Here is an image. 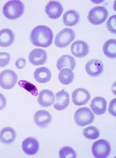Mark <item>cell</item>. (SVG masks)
Wrapping results in <instances>:
<instances>
[{
  "mask_svg": "<svg viewBox=\"0 0 116 158\" xmlns=\"http://www.w3.org/2000/svg\"><path fill=\"white\" fill-rule=\"evenodd\" d=\"M29 62L34 65L38 66L44 65L47 59V52L40 48H35L31 52L29 55Z\"/></svg>",
  "mask_w": 116,
  "mask_h": 158,
  "instance_id": "obj_12",
  "label": "cell"
},
{
  "mask_svg": "<svg viewBox=\"0 0 116 158\" xmlns=\"http://www.w3.org/2000/svg\"><path fill=\"white\" fill-rule=\"evenodd\" d=\"M59 81L64 85H68L71 84L75 78L73 71L69 69H63L59 74Z\"/></svg>",
  "mask_w": 116,
  "mask_h": 158,
  "instance_id": "obj_23",
  "label": "cell"
},
{
  "mask_svg": "<svg viewBox=\"0 0 116 158\" xmlns=\"http://www.w3.org/2000/svg\"><path fill=\"white\" fill-rule=\"evenodd\" d=\"M14 40L15 35L12 30L2 29L0 31V47H9L12 45Z\"/></svg>",
  "mask_w": 116,
  "mask_h": 158,
  "instance_id": "obj_18",
  "label": "cell"
},
{
  "mask_svg": "<svg viewBox=\"0 0 116 158\" xmlns=\"http://www.w3.org/2000/svg\"><path fill=\"white\" fill-rule=\"evenodd\" d=\"M111 151L110 142L105 139L95 142L92 147V152L95 158H105L109 156Z\"/></svg>",
  "mask_w": 116,
  "mask_h": 158,
  "instance_id": "obj_5",
  "label": "cell"
},
{
  "mask_svg": "<svg viewBox=\"0 0 116 158\" xmlns=\"http://www.w3.org/2000/svg\"><path fill=\"white\" fill-rule=\"evenodd\" d=\"M94 118L93 114L86 107L78 109L75 112L74 115L75 122L80 127H85L92 123Z\"/></svg>",
  "mask_w": 116,
  "mask_h": 158,
  "instance_id": "obj_4",
  "label": "cell"
},
{
  "mask_svg": "<svg viewBox=\"0 0 116 158\" xmlns=\"http://www.w3.org/2000/svg\"><path fill=\"white\" fill-rule=\"evenodd\" d=\"M22 150L28 155H34L39 150V143L34 137H28L22 142Z\"/></svg>",
  "mask_w": 116,
  "mask_h": 158,
  "instance_id": "obj_14",
  "label": "cell"
},
{
  "mask_svg": "<svg viewBox=\"0 0 116 158\" xmlns=\"http://www.w3.org/2000/svg\"><path fill=\"white\" fill-rule=\"evenodd\" d=\"M31 43L37 47L47 48L53 40V33L49 27L40 25L34 27L30 35Z\"/></svg>",
  "mask_w": 116,
  "mask_h": 158,
  "instance_id": "obj_1",
  "label": "cell"
},
{
  "mask_svg": "<svg viewBox=\"0 0 116 158\" xmlns=\"http://www.w3.org/2000/svg\"><path fill=\"white\" fill-rule=\"evenodd\" d=\"M27 64V62H26V60L25 59L23 58V57H19L17 59L16 62H15V65H16V67L18 69H20V70H22L23 69L25 68V65Z\"/></svg>",
  "mask_w": 116,
  "mask_h": 158,
  "instance_id": "obj_30",
  "label": "cell"
},
{
  "mask_svg": "<svg viewBox=\"0 0 116 158\" xmlns=\"http://www.w3.org/2000/svg\"><path fill=\"white\" fill-rule=\"evenodd\" d=\"M106 26H107V29L108 30L111 32L113 34H116V15H113L111 16L107 23H106Z\"/></svg>",
  "mask_w": 116,
  "mask_h": 158,
  "instance_id": "obj_28",
  "label": "cell"
},
{
  "mask_svg": "<svg viewBox=\"0 0 116 158\" xmlns=\"http://www.w3.org/2000/svg\"><path fill=\"white\" fill-rule=\"evenodd\" d=\"M107 107V102L106 100L102 97H96L91 102L90 108L93 112L97 115H101L105 113Z\"/></svg>",
  "mask_w": 116,
  "mask_h": 158,
  "instance_id": "obj_16",
  "label": "cell"
},
{
  "mask_svg": "<svg viewBox=\"0 0 116 158\" xmlns=\"http://www.w3.org/2000/svg\"><path fill=\"white\" fill-rule=\"evenodd\" d=\"M84 136L88 139L94 140L99 137L100 131L99 130L93 126H90L85 128L83 131Z\"/></svg>",
  "mask_w": 116,
  "mask_h": 158,
  "instance_id": "obj_25",
  "label": "cell"
},
{
  "mask_svg": "<svg viewBox=\"0 0 116 158\" xmlns=\"http://www.w3.org/2000/svg\"><path fill=\"white\" fill-rule=\"evenodd\" d=\"M17 81V75L11 70H5L0 73V86L3 89H12Z\"/></svg>",
  "mask_w": 116,
  "mask_h": 158,
  "instance_id": "obj_7",
  "label": "cell"
},
{
  "mask_svg": "<svg viewBox=\"0 0 116 158\" xmlns=\"http://www.w3.org/2000/svg\"><path fill=\"white\" fill-rule=\"evenodd\" d=\"M116 98L113 99V100L111 101L110 104L109 106V112L110 113L116 117Z\"/></svg>",
  "mask_w": 116,
  "mask_h": 158,
  "instance_id": "obj_31",
  "label": "cell"
},
{
  "mask_svg": "<svg viewBox=\"0 0 116 158\" xmlns=\"http://www.w3.org/2000/svg\"><path fill=\"white\" fill-rule=\"evenodd\" d=\"M10 56L9 53L0 52V67H4L9 65Z\"/></svg>",
  "mask_w": 116,
  "mask_h": 158,
  "instance_id": "obj_29",
  "label": "cell"
},
{
  "mask_svg": "<svg viewBox=\"0 0 116 158\" xmlns=\"http://www.w3.org/2000/svg\"><path fill=\"white\" fill-rule=\"evenodd\" d=\"M6 99L5 97L0 93V110H2L6 105Z\"/></svg>",
  "mask_w": 116,
  "mask_h": 158,
  "instance_id": "obj_32",
  "label": "cell"
},
{
  "mask_svg": "<svg viewBox=\"0 0 116 158\" xmlns=\"http://www.w3.org/2000/svg\"><path fill=\"white\" fill-rule=\"evenodd\" d=\"M37 102L39 105L48 107L54 104L55 101V97L53 92L48 89L42 90L38 95Z\"/></svg>",
  "mask_w": 116,
  "mask_h": 158,
  "instance_id": "obj_15",
  "label": "cell"
},
{
  "mask_svg": "<svg viewBox=\"0 0 116 158\" xmlns=\"http://www.w3.org/2000/svg\"><path fill=\"white\" fill-rule=\"evenodd\" d=\"M75 38V33L72 29L65 28L56 35L55 44L59 48H65L70 44Z\"/></svg>",
  "mask_w": 116,
  "mask_h": 158,
  "instance_id": "obj_6",
  "label": "cell"
},
{
  "mask_svg": "<svg viewBox=\"0 0 116 158\" xmlns=\"http://www.w3.org/2000/svg\"><path fill=\"white\" fill-rule=\"evenodd\" d=\"M71 52L73 56L78 58L86 56L89 52V47L83 40H77L71 45Z\"/></svg>",
  "mask_w": 116,
  "mask_h": 158,
  "instance_id": "obj_13",
  "label": "cell"
},
{
  "mask_svg": "<svg viewBox=\"0 0 116 158\" xmlns=\"http://www.w3.org/2000/svg\"><path fill=\"white\" fill-rule=\"evenodd\" d=\"M45 12L49 18L52 19H58L63 12V7L59 2L51 1L47 3L45 7Z\"/></svg>",
  "mask_w": 116,
  "mask_h": 158,
  "instance_id": "obj_11",
  "label": "cell"
},
{
  "mask_svg": "<svg viewBox=\"0 0 116 158\" xmlns=\"http://www.w3.org/2000/svg\"><path fill=\"white\" fill-rule=\"evenodd\" d=\"M59 156L60 158H75L77 157L75 150L72 148L68 146L64 147L59 150Z\"/></svg>",
  "mask_w": 116,
  "mask_h": 158,
  "instance_id": "obj_27",
  "label": "cell"
},
{
  "mask_svg": "<svg viewBox=\"0 0 116 158\" xmlns=\"http://www.w3.org/2000/svg\"><path fill=\"white\" fill-rule=\"evenodd\" d=\"M72 99L75 105H85L89 102L90 99V94L86 89L78 88L75 89L72 93Z\"/></svg>",
  "mask_w": 116,
  "mask_h": 158,
  "instance_id": "obj_8",
  "label": "cell"
},
{
  "mask_svg": "<svg viewBox=\"0 0 116 158\" xmlns=\"http://www.w3.org/2000/svg\"><path fill=\"white\" fill-rule=\"evenodd\" d=\"M105 55L111 59L116 58V41L115 39H110L107 40L103 47Z\"/></svg>",
  "mask_w": 116,
  "mask_h": 158,
  "instance_id": "obj_24",
  "label": "cell"
},
{
  "mask_svg": "<svg viewBox=\"0 0 116 158\" xmlns=\"http://www.w3.org/2000/svg\"><path fill=\"white\" fill-rule=\"evenodd\" d=\"M75 66L76 62L75 58L67 54L60 56L56 63V67L59 70H61L64 67H68L72 70L75 69Z\"/></svg>",
  "mask_w": 116,
  "mask_h": 158,
  "instance_id": "obj_21",
  "label": "cell"
},
{
  "mask_svg": "<svg viewBox=\"0 0 116 158\" xmlns=\"http://www.w3.org/2000/svg\"><path fill=\"white\" fill-rule=\"evenodd\" d=\"M25 6L19 0L7 1L4 6L2 12L4 15L8 19L15 20L20 17L24 12Z\"/></svg>",
  "mask_w": 116,
  "mask_h": 158,
  "instance_id": "obj_2",
  "label": "cell"
},
{
  "mask_svg": "<svg viewBox=\"0 0 116 158\" xmlns=\"http://www.w3.org/2000/svg\"><path fill=\"white\" fill-rule=\"evenodd\" d=\"M52 117L50 113L45 110H40L35 112L34 121L35 125L40 128H47L51 123Z\"/></svg>",
  "mask_w": 116,
  "mask_h": 158,
  "instance_id": "obj_10",
  "label": "cell"
},
{
  "mask_svg": "<svg viewBox=\"0 0 116 158\" xmlns=\"http://www.w3.org/2000/svg\"><path fill=\"white\" fill-rule=\"evenodd\" d=\"M19 85L20 87H21L22 88L25 89L28 92H29L32 95H33L34 97L38 96L39 93H38V90H37V87L34 85H33L32 84L30 83L29 82H28L27 81H24V80L20 81L19 82Z\"/></svg>",
  "mask_w": 116,
  "mask_h": 158,
  "instance_id": "obj_26",
  "label": "cell"
},
{
  "mask_svg": "<svg viewBox=\"0 0 116 158\" xmlns=\"http://www.w3.org/2000/svg\"><path fill=\"white\" fill-rule=\"evenodd\" d=\"M80 20L79 13L75 10L67 11L63 16V22L65 26L73 27L77 25Z\"/></svg>",
  "mask_w": 116,
  "mask_h": 158,
  "instance_id": "obj_19",
  "label": "cell"
},
{
  "mask_svg": "<svg viewBox=\"0 0 116 158\" xmlns=\"http://www.w3.org/2000/svg\"><path fill=\"white\" fill-rule=\"evenodd\" d=\"M35 80L39 83H47L52 78L51 71L46 67H40L37 69L34 73Z\"/></svg>",
  "mask_w": 116,
  "mask_h": 158,
  "instance_id": "obj_20",
  "label": "cell"
},
{
  "mask_svg": "<svg viewBox=\"0 0 116 158\" xmlns=\"http://www.w3.org/2000/svg\"><path fill=\"white\" fill-rule=\"evenodd\" d=\"M15 131L10 127H6L0 132V141L4 144H10L16 139Z\"/></svg>",
  "mask_w": 116,
  "mask_h": 158,
  "instance_id": "obj_22",
  "label": "cell"
},
{
  "mask_svg": "<svg viewBox=\"0 0 116 158\" xmlns=\"http://www.w3.org/2000/svg\"><path fill=\"white\" fill-rule=\"evenodd\" d=\"M85 69L87 74L89 76L92 77H97L103 73L104 67L101 60L94 59L87 62Z\"/></svg>",
  "mask_w": 116,
  "mask_h": 158,
  "instance_id": "obj_9",
  "label": "cell"
},
{
  "mask_svg": "<svg viewBox=\"0 0 116 158\" xmlns=\"http://www.w3.org/2000/svg\"><path fill=\"white\" fill-rule=\"evenodd\" d=\"M108 16V11L103 6H96L89 12L88 20L93 25H99L104 23Z\"/></svg>",
  "mask_w": 116,
  "mask_h": 158,
  "instance_id": "obj_3",
  "label": "cell"
},
{
  "mask_svg": "<svg viewBox=\"0 0 116 158\" xmlns=\"http://www.w3.org/2000/svg\"><path fill=\"white\" fill-rule=\"evenodd\" d=\"M56 102L54 104V108L57 110H63L66 109L70 104L69 94L62 90L56 94Z\"/></svg>",
  "mask_w": 116,
  "mask_h": 158,
  "instance_id": "obj_17",
  "label": "cell"
}]
</instances>
